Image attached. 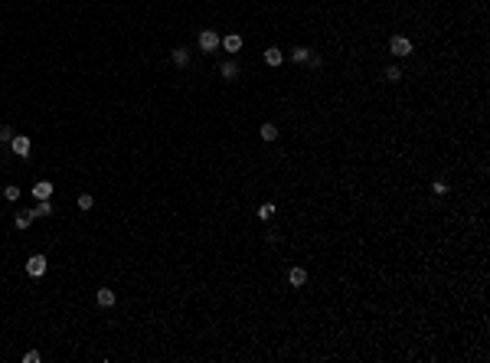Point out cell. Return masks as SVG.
I'll return each instance as SVG.
<instances>
[{"label":"cell","mask_w":490,"mask_h":363,"mask_svg":"<svg viewBox=\"0 0 490 363\" xmlns=\"http://www.w3.org/2000/svg\"><path fill=\"white\" fill-rule=\"evenodd\" d=\"M288 282L294 285V288H301V285L307 282V272H304L301 265H294V269H288Z\"/></svg>","instance_id":"6"},{"label":"cell","mask_w":490,"mask_h":363,"mask_svg":"<svg viewBox=\"0 0 490 363\" xmlns=\"http://www.w3.org/2000/svg\"><path fill=\"white\" fill-rule=\"evenodd\" d=\"M291 59H294V63H307V59H311V49L307 46H294L291 49Z\"/></svg>","instance_id":"12"},{"label":"cell","mask_w":490,"mask_h":363,"mask_svg":"<svg viewBox=\"0 0 490 363\" xmlns=\"http://www.w3.org/2000/svg\"><path fill=\"white\" fill-rule=\"evenodd\" d=\"M13 141V128L10 125H0V144H10Z\"/></svg>","instance_id":"18"},{"label":"cell","mask_w":490,"mask_h":363,"mask_svg":"<svg viewBox=\"0 0 490 363\" xmlns=\"http://www.w3.org/2000/svg\"><path fill=\"white\" fill-rule=\"evenodd\" d=\"M431 190H435V193H448V180H444V177H435V180H431Z\"/></svg>","instance_id":"19"},{"label":"cell","mask_w":490,"mask_h":363,"mask_svg":"<svg viewBox=\"0 0 490 363\" xmlns=\"http://www.w3.org/2000/svg\"><path fill=\"white\" fill-rule=\"evenodd\" d=\"M219 46L226 49V53H239V49H242V36H239V33H229V36H222Z\"/></svg>","instance_id":"5"},{"label":"cell","mask_w":490,"mask_h":363,"mask_svg":"<svg viewBox=\"0 0 490 363\" xmlns=\"http://www.w3.org/2000/svg\"><path fill=\"white\" fill-rule=\"evenodd\" d=\"M10 147H13V154H16V157H26L33 144H30V138H26V135H13V141H10Z\"/></svg>","instance_id":"3"},{"label":"cell","mask_w":490,"mask_h":363,"mask_svg":"<svg viewBox=\"0 0 490 363\" xmlns=\"http://www.w3.org/2000/svg\"><path fill=\"white\" fill-rule=\"evenodd\" d=\"M219 43H222V40H219L212 30H203V33H200V49H203V53H212V49H219Z\"/></svg>","instance_id":"2"},{"label":"cell","mask_w":490,"mask_h":363,"mask_svg":"<svg viewBox=\"0 0 490 363\" xmlns=\"http://www.w3.org/2000/svg\"><path fill=\"white\" fill-rule=\"evenodd\" d=\"M389 49H392L396 56H409V53H412V43L405 40V36H392V40H389Z\"/></svg>","instance_id":"4"},{"label":"cell","mask_w":490,"mask_h":363,"mask_svg":"<svg viewBox=\"0 0 490 363\" xmlns=\"http://www.w3.org/2000/svg\"><path fill=\"white\" fill-rule=\"evenodd\" d=\"M173 63H177V66H187V63H190V53H187L183 46H180V49H173Z\"/></svg>","instance_id":"15"},{"label":"cell","mask_w":490,"mask_h":363,"mask_svg":"<svg viewBox=\"0 0 490 363\" xmlns=\"http://www.w3.org/2000/svg\"><path fill=\"white\" fill-rule=\"evenodd\" d=\"M281 59H284V53H281L278 46L265 49V63H268V66H281Z\"/></svg>","instance_id":"10"},{"label":"cell","mask_w":490,"mask_h":363,"mask_svg":"<svg viewBox=\"0 0 490 363\" xmlns=\"http://www.w3.org/2000/svg\"><path fill=\"white\" fill-rule=\"evenodd\" d=\"M95 206V200H92V193H82V197H78V210H82V213H88V210H92Z\"/></svg>","instance_id":"16"},{"label":"cell","mask_w":490,"mask_h":363,"mask_svg":"<svg viewBox=\"0 0 490 363\" xmlns=\"http://www.w3.org/2000/svg\"><path fill=\"white\" fill-rule=\"evenodd\" d=\"M386 79H389V82H399V79H402V72H399L396 66H389V69H386Z\"/></svg>","instance_id":"20"},{"label":"cell","mask_w":490,"mask_h":363,"mask_svg":"<svg viewBox=\"0 0 490 363\" xmlns=\"http://www.w3.org/2000/svg\"><path fill=\"white\" fill-rule=\"evenodd\" d=\"M275 138H278V128H275L272 121H265L262 125V141H275Z\"/></svg>","instance_id":"13"},{"label":"cell","mask_w":490,"mask_h":363,"mask_svg":"<svg viewBox=\"0 0 490 363\" xmlns=\"http://www.w3.org/2000/svg\"><path fill=\"white\" fill-rule=\"evenodd\" d=\"M23 363H39V354H36V350H26V354H23Z\"/></svg>","instance_id":"22"},{"label":"cell","mask_w":490,"mask_h":363,"mask_svg":"<svg viewBox=\"0 0 490 363\" xmlns=\"http://www.w3.org/2000/svg\"><path fill=\"white\" fill-rule=\"evenodd\" d=\"M95 301H98L101 308H111V304H115V291H111V288H98Z\"/></svg>","instance_id":"8"},{"label":"cell","mask_w":490,"mask_h":363,"mask_svg":"<svg viewBox=\"0 0 490 363\" xmlns=\"http://www.w3.org/2000/svg\"><path fill=\"white\" fill-rule=\"evenodd\" d=\"M49 213H53V203H49V200H36V206L30 210L33 219H36V216H49Z\"/></svg>","instance_id":"9"},{"label":"cell","mask_w":490,"mask_h":363,"mask_svg":"<svg viewBox=\"0 0 490 363\" xmlns=\"http://www.w3.org/2000/svg\"><path fill=\"white\" fill-rule=\"evenodd\" d=\"M13 222H16V229H30L33 216H30V213H16V219H13Z\"/></svg>","instance_id":"17"},{"label":"cell","mask_w":490,"mask_h":363,"mask_svg":"<svg viewBox=\"0 0 490 363\" xmlns=\"http://www.w3.org/2000/svg\"><path fill=\"white\" fill-rule=\"evenodd\" d=\"M26 275L30 278L46 275V255H30V259H26Z\"/></svg>","instance_id":"1"},{"label":"cell","mask_w":490,"mask_h":363,"mask_svg":"<svg viewBox=\"0 0 490 363\" xmlns=\"http://www.w3.org/2000/svg\"><path fill=\"white\" fill-rule=\"evenodd\" d=\"M33 197H36V200H49V197H53V183H49V180H39L36 187H33Z\"/></svg>","instance_id":"7"},{"label":"cell","mask_w":490,"mask_h":363,"mask_svg":"<svg viewBox=\"0 0 490 363\" xmlns=\"http://www.w3.org/2000/svg\"><path fill=\"white\" fill-rule=\"evenodd\" d=\"M219 72H222V79H229V82L239 79V66H235V63H222V66H219Z\"/></svg>","instance_id":"11"},{"label":"cell","mask_w":490,"mask_h":363,"mask_svg":"<svg viewBox=\"0 0 490 363\" xmlns=\"http://www.w3.org/2000/svg\"><path fill=\"white\" fill-rule=\"evenodd\" d=\"M3 197H7L10 203H13V200H20V187H7V190H3Z\"/></svg>","instance_id":"21"},{"label":"cell","mask_w":490,"mask_h":363,"mask_svg":"<svg viewBox=\"0 0 490 363\" xmlns=\"http://www.w3.org/2000/svg\"><path fill=\"white\" fill-rule=\"evenodd\" d=\"M275 210H278L275 203H262V206L255 210V213H258V219H272V216H275Z\"/></svg>","instance_id":"14"}]
</instances>
